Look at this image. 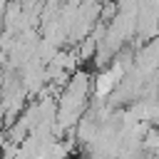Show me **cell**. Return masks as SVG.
<instances>
[{"mask_svg": "<svg viewBox=\"0 0 159 159\" xmlns=\"http://www.w3.org/2000/svg\"><path fill=\"white\" fill-rule=\"evenodd\" d=\"M142 149L147 154L159 157V127H149L147 129V134L142 137Z\"/></svg>", "mask_w": 159, "mask_h": 159, "instance_id": "obj_1", "label": "cell"}]
</instances>
